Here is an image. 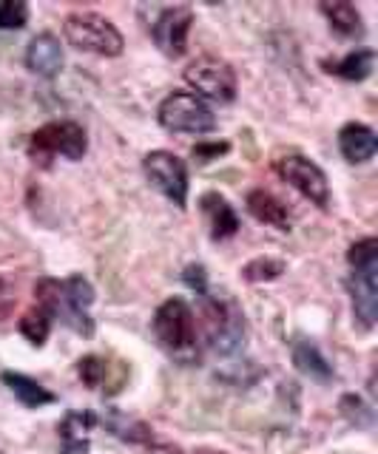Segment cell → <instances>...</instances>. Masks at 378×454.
Instances as JSON below:
<instances>
[{
  "instance_id": "6da1fadb",
  "label": "cell",
  "mask_w": 378,
  "mask_h": 454,
  "mask_svg": "<svg viewBox=\"0 0 378 454\" xmlns=\"http://www.w3.org/2000/svg\"><path fill=\"white\" fill-rule=\"evenodd\" d=\"M35 295H37V307H43L51 318H60L75 333L86 338L94 335V321L89 316V307L94 304V287L89 284V278L83 276H72L66 281L43 278L35 284Z\"/></svg>"
},
{
  "instance_id": "7a4b0ae2",
  "label": "cell",
  "mask_w": 378,
  "mask_h": 454,
  "mask_svg": "<svg viewBox=\"0 0 378 454\" xmlns=\"http://www.w3.org/2000/svg\"><path fill=\"white\" fill-rule=\"evenodd\" d=\"M151 330L174 358H188L197 349V321H193L191 307L182 298H168L160 309L154 312Z\"/></svg>"
},
{
  "instance_id": "3957f363",
  "label": "cell",
  "mask_w": 378,
  "mask_h": 454,
  "mask_svg": "<svg viewBox=\"0 0 378 454\" xmlns=\"http://www.w3.org/2000/svg\"><path fill=\"white\" fill-rule=\"evenodd\" d=\"M63 35L75 49L103 54V57H120L125 49L120 28L111 20H106L103 14H94V12L68 14L63 23Z\"/></svg>"
},
{
  "instance_id": "277c9868",
  "label": "cell",
  "mask_w": 378,
  "mask_h": 454,
  "mask_svg": "<svg viewBox=\"0 0 378 454\" xmlns=\"http://www.w3.org/2000/svg\"><path fill=\"white\" fill-rule=\"evenodd\" d=\"M157 120L171 134H208L217 128L214 111L188 91L168 94L157 108Z\"/></svg>"
},
{
  "instance_id": "5b68a950",
  "label": "cell",
  "mask_w": 378,
  "mask_h": 454,
  "mask_svg": "<svg viewBox=\"0 0 378 454\" xmlns=\"http://www.w3.org/2000/svg\"><path fill=\"white\" fill-rule=\"evenodd\" d=\"M29 151L35 160L49 162L51 156H66V160H83L89 151V139L83 125L75 120H58L43 128H37L29 139Z\"/></svg>"
},
{
  "instance_id": "8992f818",
  "label": "cell",
  "mask_w": 378,
  "mask_h": 454,
  "mask_svg": "<svg viewBox=\"0 0 378 454\" xmlns=\"http://www.w3.org/2000/svg\"><path fill=\"white\" fill-rule=\"evenodd\" d=\"M148 182L177 207L188 205V168L171 151H151L143 160Z\"/></svg>"
},
{
  "instance_id": "52a82bcc",
  "label": "cell",
  "mask_w": 378,
  "mask_h": 454,
  "mask_svg": "<svg viewBox=\"0 0 378 454\" xmlns=\"http://www.w3.org/2000/svg\"><path fill=\"white\" fill-rule=\"evenodd\" d=\"M185 82L193 91L217 99V103H233L236 97V71L217 57H200L185 68Z\"/></svg>"
},
{
  "instance_id": "ba28073f",
  "label": "cell",
  "mask_w": 378,
  "mask_h": 454,
  "mask_svg": "<svg viewBox=\"0 0 378 454\" xmlns=\"http://www.w3.org/2000/svg\"><path fill=\"white\" fill-rule=\"evenodd\" d=\"M273 168H276V174L282 176L287 184H293V188H296L302 196H307L321 210H327V205H330V182L325 176V170H321L313 160L293 153V156H285V160H279Z\"/></svg>"
},
{
  "instance_id": "9c48e42d",
  "label": "cell",
  "mask_w": 378,
  "mask_h": 454,
  "mask_svg": "<svg viewBox=\"0 0 378 454\" xmlns=\"http://www.w3.org/2000/svg\"><path fill=\"white\" fill-rule=\"evenodd\" d=\"M208 330H211V344L217 352L231 355L240 349L245 338V318L240 316L231 301H208Z\"/></svg>"
},
{
  "instance_id": "30bf717a",
  "label": "cell",
  "mask_w": 378,
  "mask_h": 454,
  "mask_svg": "<svg viewBox=\"0 0 378 454\" xmlns=\"http://www.w3.org/2000/svg\"><path fill=\"white\" fill-rule=\"evenodd\" d=\"M191 26H193V12L188 6H174L160 14L157 23L151 28V35H154V43L162 49V54L182 57L188 49Z\"/></svg>"
},
{
  "instance_id": "8fae6325",
  "label": "cell",
  "mask_w": 378,
  "mask_h": 454,
  "mask_svg": "<svg viewBox=\"0 0 378 454\" xmlns=\"http://www.w3.org/2000/svg\"><path fill=\"white\" fill-rule=\"evenodd\" d=\"M350 293H353L356 318L364 326H373L378 318V267L375 270H353L350 276Z\"/></svg>"
},
{
  "instance_id": "7c38bea8",
  "label": "cell",
  "mask_w": 378,
  "mask_h": 454,
  "mask_svg": "<svg viewBox=\"0 0 378 454\" xmlns=\"http://www.w3.org/2000/svg\"><path fill=\"white\" fill-rule=\"evenodd\" d=\"M63 63H66L63 46L51 32H40L29 43V49H26V66H29V71H35V74H40V77L60 74Z\"/></svg>"
},
{
  "instance_id": "4fadbf2b",
  "label": "cell",
  "mask_w": 378,
  "mask_h": 454,
  "mask_svg": "<svg viewBox=\"0 0 378 454\" xmlns=\"http://www.w3.org/2000/svg\"><path fill=\"white\" fill-rule=\"evenodd\" d=\"M94 426H97V415H94V411H89V409L68 411V415L58 426L63 454H89L91 429H94Z\"/></svg>"
},
{
  "instance_id": "5bb4252c",
  "label": "cell",
  "mask_w": 378,
  "mask_h": 454,
  "mask_svg": "<svg viewBox=\"0 0 378 454\" xmlns=\"http://www.w3.org/2000/svg\"><path fill=\"white\" fill-rule=\"evenodd\" d=\"M339 151L347 162L361 165L375 156L378 151V137L370 125L364 122H347L342 131H339Z\"/></svg>"
},
{
  "instance_id": "9a60e30c",
  "label": "cell",
  "mask_w": 378,
  "mask_h": 454,
  "mask_svg": "<svg viewBox=\"0 0 378 454\" xmlns=\"http://www.w3.org/2000/svg\"><path fill=\"white\" fill-rule=\"evenodd\" d=\"M202 205V213L211 222V236L214 239H231L236 231H240V216H236V210L228 205L225 196L219 193H205L200 199Z\"/></svg>"
},
{
  "instance_id": "2e32d148",
  "label": "cell",
  "mask_w": 378,
  "mask_h": 454,
  "mask_svg": "<svg viewBox=\"0 0 378 454\" xmlns=\"http://www.w3.org/2000/svg\"><path fill=\"white\" fill-rule=\"evenodd\" d=\"M248 210L254 213V216L264 224L271 227H279V231H290V210L282 199H276L273 193L268 191H250L248 193Z\"/></svg>"
},
{
  "instance_id": "e0dca14e",
  "label": "cell",
  "mask_w": 378,
  "mask_h": 454,
  "mask_svg": "<svg viewBox=\"0 0 378 454\" xmlns=\"http://www.w3.org/2000/svg\"><path fill=\"white\" fill-rule=\"evenodd\" d=\"M321 14L330 20L333 32L344 40H356L364 35L361 12L353 4H344V0H339V4H321Z\"/></svg>"
},
{
  "instance_id": "ac0fdd59",
  "label": "cell",
  "mask_w": 378,
  "mask_h": 454,
  "mask_svg": "<svg viewBox=\"0 0 378 454\" xmlns=\"http://www.w3.org/2000/svg\"><path fill=\"white\" fill-rule=\"evenodd\" d=\"M327 68H330V74L342 77V80L361 82V80H367L375 68V49H356L347 57H342V60L327 63Z\"/></svg>"
},
{
  "instance_id": "d6986e66",
  "label": "cell",
  "mask_w": 378,
  "mask_h": 454,
  "mask_svg": "<svg viewBox=\"0 0 378 454\" xmlns=\"http://www.w3.org/2000/svg\"><path fill=\"white\" fill-rule=\"evenodd\" d=\"M0 380H4L6 387H9L12 392H15L18 401H20L23 406H29V409L54 403V395H51L46 387H40L37 380L26 378V375H20V372H4V375H0Z\"/></svg>"
},
{
  "instance_id": "ffe728a7",
  "label": "cell",
  "mask_w": 378,
  "mask_h": 454,
  "mask_svg": "<svg viewBox=\"0 0 378 454\" xmlns=\"http://www.w3.org/2000/svg\"><path fill=\"white\" fill-rule=\"evenodd\" d=\"M293 364L299 366V372L311 375L313 380L333 378V366L327 364V358L321 355V349L313 344V340H299V344L293 347Z\"/></svg>"
},
{
  "instance_id": "44dd1931",
  "label": "cell",
  "mask_w": 378,
  "mask_h": 454,
  "mask_svg": "<svg viewBox=\"0 0 378 454\" xmlns=\"http://www.w3.org/2000/svg\"><path fill=\"white\" fill-rule=\"evenodd\" d=\"M20 333L32 340L35 347H40L51 333V316L43 307H32L26 316L20 318Z\"/></svg>"
},
{
  "instance_id": "7402d4cb",
  "label": "cell",
  "mask_w": 378,
  "mask_h": 454,
  "mask_svg": "<svg viewBox=\"0 0 378 454\" xmlns=\"http://www.w3.org/2000/svg\"><path fill=\"white\" fill-rule=\"evenodd\" d=\"M77 375L89 389H100L108 378V364L103 358H97V355H86V358L77 364Z\"/></svg>"
},
{
  "instance_id": "603a6c76",
  "label": "cell",
  "mask_w": 378,
  "mask_h": 454,
  "mask_svg": "<svg viewBox=\"0 0 378 454\" xmlns=\"http://www.w3.org/2000/svg\"><path fill=\"white\" fill-rule=\"evenodd\" d=\"M347 262L353 270H375L378 267V241L375 239L356 241L347 253Z\"/></svg>"
},
{
  "instance_id": "cb8c5ba5",
  "label": "cell",
  "mask_w": 378,
  "mask_h": 454,
  "mask_svg": "<svg viewBox=\"0 0 378 454\" xmlns=\"http://www.w3.org/2000/svg\"><path fill=\"white\" fill-rule=\"evenodd\" d=\"M29 20V6L23 0H0V28H23Z\"/></svg>"
},
{
  "instance_id": "d4e9b609",
  "label": "cell",
  "mask_w": 378,
  "mask_h": 454,
  "mask_svg": "<svg viewBox=\"0 0 378 454\" xmlns=\"http://www.w3.org/2000/svg\"><path fill=\"white\" fill-rule=\"evenodd\" d=\"M282 273H285V262H273V259H256L242 270V276L248 281H273Z\"/></svg>"
},
{
  "instance_id": "484cf974",
  "label": "cell",
  "mask_w": 378,
  "mask_h": 454,
  "mask_svg": "<svg viewBox=\"0 0 378 454\" xmlns=\"http://www.w3.org/2000/svg\"><path fill=\"white\" fill-rule=\"evenodd\" d=\"M228 142H200V145H193V160L200 162H211V156H219V153H228Z\"/></svg>"
},
{
  "instance_id": "4316f807",
  "label": "cell",
  "mask_w": 378,
  "mask_h": 454,
  "mask_svg": "<svg viewBox=\"0 0 378 454\" xmlns=\"http://www.w3.org/2000/svg\"><path fill=\"white\" fill-rule=\"evenodd\" d=\"M185 284L191 290H197V293H205V270L200 267V264H191L188 270H185Z\"/></svg>"
},
{
  "instance_id": "83f0119b",
  "label": "cell",
  "mask_w": 378,
  "mask_h": 454,
  "mask_svg": "<svg viewBox=\"0 0 378 454\" xmlns=\"http://www.w3.org/2000/svg\"><path fill=\"white\" fill-rule=\"evenodd\" d=\"M0 304H4V307H15V293H12L9 287H6V284L4 281H0Z\"/></svg>"
}]
</instances>
